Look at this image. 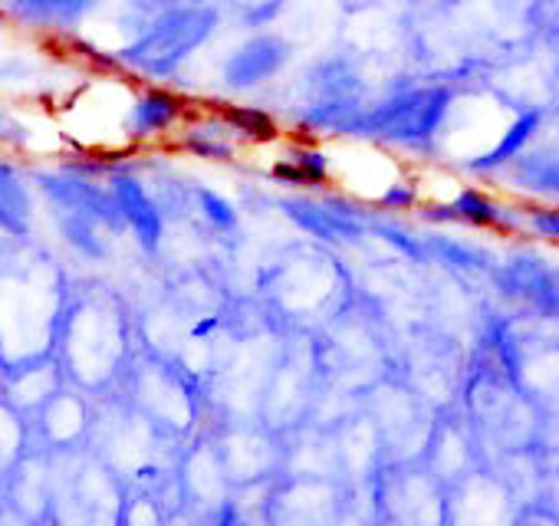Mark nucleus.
<instances>
[{"instance_id": "1", "label": "nucleus", "mask_w": 559, "mask_h": 526, "mask_svg": "<svg viewBox=\"0 0 559 526\" xmlns=\"http://www.w3.org/2000/svg\"><path fill=\"white\" fill-rule=\"evenodd\" d=\"M67 297L63 274L40 250H0V369L53 356Z\"/></svg>"}, {"instance_id": "2", "label": "nucleus", "mask_w": 559, "mask_h": 526, "mask_svg": "<svg viewBox=\"0 0 559 526\" xmlns=\"http://www.w3.org/2000/svg\"><path fill=\"white\" fill-rule=\"evenodd\" d=\"M53 356L70 385L83 388L86 395H106L119 385L135 356L132 320L106 290L67 297Z\"/></svg>"}, {"instance_id": "3", "label": "nucleus", "mask_w": 559, "mask_h": 526, "mask_svg": "<svg viewBox=\"0 0 559 526\" xmlns=\"http://www.w3.org/2000/svg\"><path fill=\"white\" fill-rule=\"evenodd\" d=\"M119 385H122V398L171 438H181L194 428L198 421L194 379L178 362H168L165 356H152V352L132 356Z\"/></svg>"}, {"instance_id": "4", "label": "nucleus", "mask_w": 559, "mask_h": 526, "mask_svg": "<svg viewBox=\"0 0 559 526\" xmlns=\"http://www.w3.org/2000/svg\"><path fill=\"white\" fill-rule=\"evenodd\" d=\"M214 31V11L207 8H175L162 14L135 47L126 50V60L148 76L171 73L191 50H198Z\"/></svg>"}, {"instance_id": "5", "label": "nucleus", "mask_w": 559, "mask_h": 526, "mask_svg": "<svg viewBox=\"0 0 559 526\" xmlns=\"http://www.w3.org/2000/svg\"><path fill=\"white\" fill-rule=\"evenodd\" d=\"M448 103H451V93L441 86L412 89V93L379 106L376 112L362 116L356 122V129L362 135H376V139L395 142V145H425L435 139Z\"/></svg>"}, {"instance_id": "6", "label": "nucleus", "mask_w": 559, "mask_h": 526, "mask_svg": "<svg viewBox=\"0 0 559 526\" xmlns=\"http://www.w3.org/2000/svg\"><path fill=\"white\" fill-rule=\"evenodd\" d=\"M217 457L224 464V474L230 483L276 477L284 467V444L280 431L266 428L263 421H227L221 434H214Z\"/></svg>"}, {"instance_id": "7", "label": "nucleus", "mask_w": 559, "mask_h": 526, "mask_svg": "<svg viewBox=\"0 0 559 526\" xmlns=\"http://www.w3.org/2000/svg\"><path fill=\"white\" fill-rule=\"evenodd\" d=\"M90 421H93V405H90L86 392L63 382L44 402V408L31 418V444L47 447V451L80 447V444H86Z\"/></svg>"}, {"instance_id": "8", "label": "nucleus", "mask_w": 559, "mask_h": 526, "mask_svg": "<svg viewBox=\"0 0 559 526\" xmlns=\"http://www.w3.org/2000/svg\"><path fill=\"white\" fill-rule=\"evenodd\" d=\"M290 47L280 37H253L247 40L237 53H230L224 67V83L230 89H253L266 80H273L280 70L287 67Z\"/></svg>"}, {"instance_id": "9", "label": "nucleus", "mask_w": 559, "mask_h": 526, "mask_svg": "<svg viewBox=\"0 0 559 526\" xmlns=\"http://www.w3.org/2000/svg\"><path fill=\"white\" fill-rule=\"evenodd\" d=\"M185 116H188V103L181 96L168 89H142L135 93L132 109H129V142L175 132Z\"/></svg>"}, {"instance_id": "10", "label": "nucleus", "mask_w": 559, "mask_h": 526, "mask_svg": "<svg viewBox=\"0 0 559 526\" xmlns=\"http://www.w3.org/2000/svg\"><path fill=\"white\" fill-rule=\"evenodd\" d=\"M112 198H116V211H122V217L129 220L142 247L155 250L162 243V214H158L155 198L135 178H116Z\"/></svg>"}, {"instance_id": "11", "label": "nucleus", "mask_w": 559, "mask_h": 526, "mask_svg": "<svg viewBox=\"0 0 559 526\" xmlns=\"http://www.w3.org/2000/svg\"><path fill=\"white\" fill-rule=\"evenodd\" d=\"M178 132H181V145L188 152H194L198 158H217V162L234 158L237 142H240V135L230 129V122L221 112H214V116H185Z\"/></svg>"}, {"instance_id": "12", "label": "nucleus", "mask_w": 559, "mask_h": 526, "mask_svg": "<svg viewBox=\"0 0 559 526\" xmlns=\"http://www.w3.org/2000/svg\"><path fill=\"white\" fill-rule=\"evenodd\" d=\"M273 178L297 188H320L330 181V158L317 148L297 145L273 165Z\"/></svg>"}, {"instance_id": "13", "label": "nucleus", "mask_w": 559, "mask_h": 526, "mask_svg": "<svg viewBox=\"0 0 559 526\" xmlns=\"http://www.w3.org/2000/svg\"><path fill=\"white\" fill-rule=\"evenodd\" d=\"M539 112H520L507 129H503V135L497 139V145L484 155V158H477L471 168H477V171H484V168H497V165H503V162H510L513 155H520V148L536 135V129H539Z\"/></svg>"}, {"instance_id": "14", "label": "nucleus", "mask_w": 559, "mask_h": 526, "mask_svg": "<svg viewBox=\"0 0 559 526\" xmlns=\"http://www.w3.org/2000/svg\"><path fill=\"white\" fill-rule=\"evenodd\" d=\"M31 447V421L0 398V474H8Z\"/></svg>"}, {"instance_id": "15", "label": "nucleus", "mask_w": 559, "mask_h": 526, "mask_svg": "<svg viewBox=\"0 0 559 526\" xmlns=\"http://www.w3.org/2000/svg\"><path fill=\"white\" fill-rule=\"evenodd\" d=\"M217 112H221V116L230 122V129H234L240 139H247V142H273V139L280 135L276 122H273L263 109H257V106H221Z\"/></svg>"}, {"instance_id": "16", "label": "nucleus", "mask_w": 559, "mask_h": 526, "mask_svg": "<svg viewBox=\"0 0 559 526\" xmlns=\"http://www.w3.org/2000/svg\"><path fill=\"white\" fill-rule=\"evenodd\" d=\"M451 211L457 220H467L474 227H497L500 224V204L490 201L484 191H474V188L457 191L451 201Z\"/></svg>"}, {"instance_id": "17", "label": "nucleus", "mask_w": 559, "mask_h": 526, "mask_svg": "<svg viewBox=\"0 0 559 526\" xmlns=\"http://www.w3.org/2000/svg\"><path fill=\"white\" fill-rule=\"evenodd\" d=\"M17 4L31 14H44V17H73L83 14L93 0H17Z\"/></svg>"}, {"instance_id": "18", "label": "nucleus", "mask_w": 559, "mask_h": 526, "mask_svg": "<svg viewBox=\"0 0 559 526\" xmlns=\"http://www.w3.org/2000/svg\"><path fill=\"white\" fill-rule=\"evenodd\" d=\"M198 201H201V211H204V220L207 224H214V227H221V230H230L234 224H237V217H234V207L224 201V198H217L214 191H198Z\"/></svg>"}, {"instance_id": "19", "label": "nucleus", "mask_w": 559, "mask_h": 526, "mask_svg": "<svg viewBox=\"0 0 559 526\" xmlns=\"http://www.w3.org/2000/svg\"><path fill=\"white\" fill-rule=\"evenodd\" d=\"M526 217V227L536 234V237H546V240H559V207H526L520 211Z\"/></svg>"}, {"instance_id": "20", "label": "nucleus", "mask_w": 559, "mask_h": 526, "mask_svg": "<svg viewBox=\"0 0 559 526\" xmlns=\"http://www.w3.org/2000/svg\"><path fill=\"white\" fill-rule=\"evenodd\" d=\"M415 201H418V188L408 184V181H392V184L379 194V204H382V207H392V211L415 207Z\"/></svg>"}, {"instance_id": "21", "label": "nucleus", "mask_w": 559, "mask_h": 526, "mask_svg": "<svg viewBox=\"0 0 559 526\" xmlns=\"http://www.w3.org/2000/svg\"><path fill=\"white\" fill-rule=\"evenodd\" d=\"M0 132H4V116H0Z\"/></svg>"}]
</instances>
